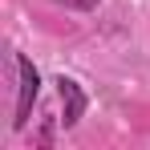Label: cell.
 I'll use <instances>...</instances> for the list:
<instances>
[{"mask_svg": "<svg viewBox=\"0 0 150 150\" xmlns=\"http://www.w3.org/2000/svg\"><path fill=\"white\" fill-rule=\"evenodd\" d=\"M16 69H21V98H16V118H12V126L25 130L28 114H33V101H37V89H41V77H37V69H33L28 57H16Z\"/></svg>", "mask_w": 150, "mask_h": 150, "instance_id": "6da1fadb", "label": "cell"}, {"mask_svg": "<svg viewBox=\"0 0 150 150\" xmlns=\"http://www.w3.org/2000/svg\"><path fill=\"white\" fill-rule=\"evenodd\" d=\"M57 4H65V8H77V12H89V8H98V0H57Z\"/></svg>", "mask_w": 150, "mask_h": 150, "instance_id": "3957f363", "label": "cell"}, {"mask_svg": "<svg viewBox=\"0 0 150 150\" xmlns=\"http://www.w3.org/2000/svg\"><path fill=\"white\" fill-rule=\"evenodd\" d=\"M57 93H61V110H65V126H77L81 122V114H85V93H81V85L69 81V77H61L57 81Z\"/></svg>", "mask_w": 150, "mask_h": 150, "instance_id": "7a4b0ae2", "label": "cell"}]
</instances>
